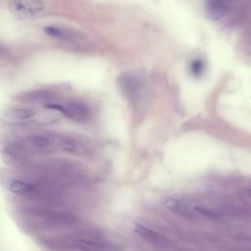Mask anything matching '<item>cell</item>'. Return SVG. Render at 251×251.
<instances>
[{"instance_id": "cell-2", "label": "cell", "mask_w": 251, "mask_h": 251, "mask_svg": "<svg viewBox=\"0 0 251 251\" xmlns=\"http://www.w3.org/2000/svg\"><path fill=\"white\" fill-rule=\"evenodd\" d=\"M0 179L5 188L13 194L27 197L37 195L39 183L34 182L27 177L9 173H3L0 176Z\"/></svg>"}, {"instance_id": "cell-12", "label": "cell", "mask_w": 251, "mask_h": 251, "mask_svg": "<svg viewBox=\"0 0 251 251\" xmlns=\"http://www.w3.org/2000/svg\"><path fill=\"white\" fill-rule=\"evenodd\" d=\"M189 71L194 76H200L205 71V64L200 59H194L189 65Z\"/></svg>"}, {"instance_id": "cell-11", "label": "cell", "mask_w": 251, "mask_h": 251, "mask_svg": "<svg viewBox=\"0 0 251 251\" xmlns=\"http://www.w3.org/2000/svg\"><path fill=\"white\" fill-rule=\"evenodd\" d=\"M134 231L139 234L141 237L147 239V240H150V241H153V242H156V241H159L160 240V235L155 232L154 230L144 226H141V225H135L134 226Z\"/></svg>"}, {"instance_id": "cell-6", "label": "cell", "mask_w": 251, "mask_h": 251, "mask_svg": "<svg viewBox=\"0 0 251 251\" xmlns=\"http://www.w3.org/2000/svg\"><path fill=\"white\" fill-rule=\"evenodd\" d=\"M36 112L33 108L25 106H16L8 110V118L16 123H30L36 117Z\"/></svg>"}, {"instance_id": "cell-4", "label": "cell", "mask_w": 251, "mask_h": 251, "mask_svg": "<svg viewBox=\"0 0 251 251\" xmlns=\"http://www.w3.org/2000/svg\"><path fill=\"white\" fill-rule=\"evenodd\" d=\"M43 3L40 0H13L10 10L20 18H32L43 11Z\"/></svg>"}, {"instance_id": "cell-8", "label": "cell", "mask_w": 251, "mask_h": 251, "mask_svg": "<svg viewBox=\"0 0 251 251\" xmlns=\"http://www.w3.org/2000/svg\"><path fill=\"white\" fill-rule=\"evenodd\" d=\"M120 85L124 93L126 94L129 98L135 97L140 88L138 80L129 75H123L120 77Z\"/></svg>"}, {"instance_id": "cell-3", "label": "cell", "mask_w": 251, "mask_h": 251, "mask_svg": "<svg viewBox=\"0 0 251 251\" xmlns=\"http://www.w3.org/2000/svg\"><path fill=\"white\" fill-rule=\"evenodd\" d=\"M52 108L60 111L65 117L75 123H84L90 116L89 107L79 100L67 101L63 104L54 105Z\"/></svg>"}, {"instance_id": "cell-10", "label": "cell", "mask_w": 251, "mask_h": 251, "mask_svg": "<svg viewBox=\"0 0 251 251\" xmlns=\"http://www.w3.org/2000/svg\"><path fill=\"white\" fill-rule=\"evenodd\" d=\"M165 207L176 214H179L181 216H190L191 210L190 207L183 201L176 198H167L164 202Z\"/></svg>"}, {"instance_id": "cell-1", "label": "cell", "mask_w": 251, "mask_h": 251, "mask_svg": "<svg viewBox=\"0 0 251 251\" xmlns=\"http://www.w3.org/2000/svg\"><path fill=\"white\" fill-rule=\"evenodd\" d=\"M23 146L34 153H52L58 149V133L44 130L32 132L25 136Z\"/></svg>"}, {"instance_id": "cell-7", "label": "cell", "mask_w": 251, "mask_h": 251, "mask_svg": "<svg viewBox=\"0 0 251 251\" xmlns=\"http://www.w3.org/2000/svg\"><path fill=\"white\" fill-rule=\"evenodd\" d=\"M205 9L208 17L214 21L222 19L227 11L226 0H206Z\"/></svg>"}, {"instance_id": "cell-9", "label": "cell", "mask_w": 251, "mask_h": 251, "mask_svg": "<svg viewBox=\"0 0 251 251\" xmlns=\"http://www.w3.org/2000/svg\"><path fill=\"white\" fill-rule=\"evenodd\" d=\"M44 30L50 36L61 38V39H75V38H78L80 35L79 32H77L76 30H73L67 27L54 26V25L46 26Z\"/></svg>"}, {"instance_id": "cell-5", "label": "cell", "mask_w": 251, "mask_h": 251, "mask_svg": "<svg viewBox=\"0 0 251 251\" xmlns=\"http://www.w3.org/2000/svg\"><path fill=\"white\" fill-rule=\"evenodd\" d=\"M58 149L72 155H84L87 152L86 144L73 135L58 133Z\"/></svg>"}]
</instances>
